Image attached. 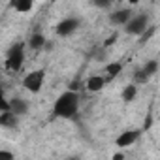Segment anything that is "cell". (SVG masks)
Segmentation results:
<instances>
[{
	"label": "cell",
	"mask_w": 160,
	"mask_h": 160,
	"mask_svg": "<svg viewBox=\"0 0 160 160\" xmlns=\"http://www.w3.org/2000/svg\"><path fill=\"white\" fill-rule=\"evenodd\" d=\"M132 15H134L132 10H128V8H121V10H115V12L109 15V23L115 25V27H124V25L130 21Z\"/></svg>",
	"instance_id": "cell-8"
},
{
	"label": "cell",
	"mask_w": 160,
	"mask_h": 160,
	"mask_svg": "<svg viewBox=\"0 0 160 160\" xmlns=\"http://www.w3.org/2000/svg\"><path fill=\"white\" fill-rule=\"evenodd\" d=\"M8 106H10V113H13L15 117L28 113V102L23 98H12V100H8Z\"/></svg>",
	"instance_id": "cell-9"
},
{
	"label": "cell",
	"mask_w": 160,
	"mask_h": 160,
	"mask_svg": "<svg viewBox=\"0 0 160 160\" xmlns=\"http://www.w3.org/2000/svg\"><path fill=\"white\" fill-rule=\"evenodd\" d=\"M141 136V130H124L121 136H117L115 139V145L119 149H126V147H132Z\"/></svg>",
	"instance_id": "cell-6"
},
{
	"label": "cell",
	"mask_w": 160,
	"mask_h": 160,
	"mask_svg": "<svg viewBox=\"0 0 160 160\" xmlns=\"http://www.w3.org/2000/svg\"><path fill=\"white\" fill-rule=\"evenodd\" d=\"M111 160H124V154H122L121 151H117V152L113 154V158H111Z\"/></svg>",
	"instance_id": "cell-19"
},
{
	"label": "cell",
	"mask_w": 160,
	"mask_h": 160,
	"mask_svg": "<svg viewBox=\"0 0 160 160\" xmlns=\"http://www.w3.org/2000/svg\"><path fill=\"white\" fill-rule=\"evenodd\" d=\"M2 111H10V106H8V98H6L4 87H2V83H0V113Z\"/></svg>",
	"instance_id": "cell-16"
},
{
	"label": "cell",
	"mask_w": 160,
	"mask_h": 160,
	"mask_svg": "<svg viewBox=\"0 0 160 160\" xmlns=\"http://www.w3.org/2000/svg\"><path fill=\"white\" fill-rule=\"evenodd\" d=\"M66 160H77V158H66Z\"/></svg>",
	"instance_id": "cell-20"
},
{
	"label": "cell",
	"mask_w": 160,
	"mask_h": 160,
	"mask_svg": "<svg viewBox=\"0 0 160 160\" xmlns=\"http://www.w3.org/2000/svg\"><path fill=\"white\" fill-rule=\"evenodd\" d=\"M79 25H81V21H79L77 17H73V15H70V17H64L62 21H58V23L55 25V32H57L58 36L66 38V36H72V34L79 28Z\"/></svg>",
	"instance_id": "cell-5"
},
{
	"label": "cell",
	"mask_w": 160,
	"mask_h": 160,
	"mask_svg": "<svg viewBox=\"0 0 160 160\" xmlns=\"http://www.w3.org/2000/svg\"><path fill=\"white\" fill-rule=\"evenodd\" d=\"M43 83H45V70H32L23 77V87L32 94L40 92Z\"/></svg>",
	"instance_id": "cell-3"
},
{
	"label": "cell",
	"mask_w": 160,
	"mask_h": 160,
	"mask_svg": "<svg viewBox=\"0 0 160 160\" xmlns=\"http://www.w3.org/2000/svg\"><path fill=\"white\" fill-rule=\"evenodd\" d=\"M23 64H25V43H13L6 53L4 66L10 72H19Z\"/></svg>",
	"instance_id": "cell-2"
},
{
	"label": "cell",
	"mask_w": 160,
	"mask_h": 160,
	"mask_svg": "<svg viewBox=\"0 0 160 160\" xmlns=\"http://www.w3.org/2000/svg\"><path fill=\"white\" fill-rule=\"evenodd\" d=\"M156 72H158V60H149V62H145V66L141 70L136 72V81L138 83H145L152 75H156Z\"/></svg>",
	"instance_id": "cell-7"
},
{
	"label": "cell",
	"mask_w": 160,
	"mask_h": 160,
	"mask_svg": "<svg viewBox=\"0 0 160 160\" xmlns=\"http://www.w3.org/2000/svg\"><path fill=\"white\" fill-rule=\"evenodd\" d=\"M126 32L128 34H134V36H141L147 28H149V15L147 13H138V15H132L130 21L124 25Z\"/></svg>",
	"instance_id": "cell-4"
},
{
	"label": "cell",
	"mask_w": 160,
	"mask_h": 160,
	"mask_svg": "<svg viewBox=\"0 0 160 160\" xmlns=\"http://www.w3.org/2000/svg\"><path fill=\"white\" fill-rule=\"evenodd\" d=\"M19 124V117H15L10 111H2L0 113V126L2 128H17Z\"/></svg>",
	"instance_id": "cell-11"
},
{
	"label": "cell",
	"mask_w": 160,
	"mask_h": 160,
	"mask_svg": "<svg viewBox=\"0 0 160 160\" xmlns=\"http://www.w3.org/2000/svg\"><path fill=\"white\" fill-rule=\"evenodd\" d=\"M79 111V94L75 91H64L53 104V115L58 119H73Z\"/></svg>",
	"instance_id": "cell-1"
},
{
	"label": "cell",
	"mask_w": 160,
	"mask_h": 160,
	"mask_svg": "<svg viewBox=\"0 0 160 160\" xmlns=\"http://www.w3.org/2000/svg\"><path fill=\"white\" fill-rule=\"evenodd\" d=\"M0 160H15V156L8 149H0Z\"/></svg>",
	"instance_id": "cell-17"
},
{
	"label": "cell",
	"mask_w": 160,
	"mask_h": 160,
	"mask_svg": "<svg viewBox=\"0 0 160 160\" xmlns=\"http://www.w3.org/2000/svg\"><path fill=\"white\" fill-rule=\"evenodd\" d=\"M10 6L15 12H19V13H28L34 8V2H32V0H12Z\"/></svg>",
	"instance_id": "cell-12"
},
{
	"label": "cell",
	"mask_w": 160,
	"mask_h": 160,
	"mask_svg": "<svg viewBox=\"0 0 160 160\" xmlns=\"http://www.w3.org/2000/svg\"><path fill=\"white\" fill-rule=\"evenodd\" d=\"M104 85H106V75H91L85 81V87L89 92H100Z\"/></svg>",
	"instance_id": "cell-10"
},
{
	"label": "cell",
	"mask_w": 160,
	"mask_h": 160,
	"mask_svg": "<svg viewBox=\"0 0 160 160\" xmlns=\"http://www.w3.org/2000/svg\"><path fill=\"white\" fill-rule=\"evenodd\" d=\"M138 96V87L132 83V85H126L124 89H122V100L124 102H132L134 98Z\"/></svg>",
	"instance_id": "cell-14"
},
{
	"label": "cell",
	"mask_w": 160,
	"mask_h": 160,
	"mask_svg": "<svg viewBox=\"0 0 160 160\" xmlns=\"http://www.w3.org/2000/svg\"><path fill=\"white\" fill-rule=\"evenodd\" d=\"M28 45H30L32 49H42V47L45 45V36L40 34V32H34V34L30 36V40H28Z\"/></svg>",
	"instance_id": "cell-13"
},
{
	"label": "cell",
	"mask_w": 160,
	"mask_h": 160,
	"mask_svg": "<svg viewBox=\"0 0 160 160\" xmlns=\"http://www.w3.org/2000/svg\"><path fill=\"white\" fill-rule=\"evenodd\" d=\"M113 42H117V32H113V34H111V36H109L106 42H104V45H102V47H109Z\"/></svg>",
	"instance_id": "cell-18"
},
{
	"label": "cell",
	"mask_w": 160,
	"mask_h": 160,
	"mask_svg": "<svg viewBox=\"0 0 160 160\" xmlns=\"http://www.w3.org/2000/svg\"><path fill=\"white\" fill-rule=\"evenodd\" d=\"M121 72H122V64L121 62H109L106 66V75L108 77H117Z\"/></svg>",
	"instance_id": "cell-15"
}]
</instances>
